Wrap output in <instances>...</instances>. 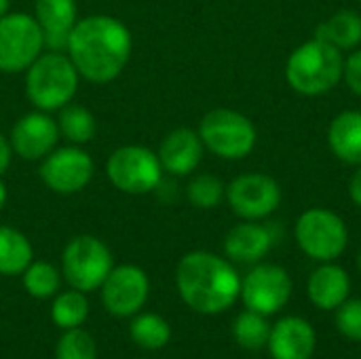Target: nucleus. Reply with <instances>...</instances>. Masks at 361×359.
Here are the masks:
<instances>
[{"mask_svg": "<svg viewBox=\"0 0 361 359\" xmlns=\"http://www.w3.org/2000/svg\"><path fill=\"white\" fill-rule=\"evenodd\" d=\"M355 267H357V271L361 273V250L357 252V258H355Z\"/></svg>", "mask_w": 361, "mask_h": 359, "instance_id": "obj_36", "label": "nucleus"}, {"mask_svg": "<svg viewBox=\"0 0 361 359\" xmlns=\"http://www.w3.org/2000/svg\"><path fill=\"white\" fill-rule=\"evenodd\" d=\"M336 328L345 339L361 343V298H347L336 309Z\"/></svg>", "mask_w": 361, "mask_h": 359, "instance_id": "obj_30", "label": "nucleus"}, {"mask_svg": "<svg viewBox=\"0 0 361 359\" xmlns=\"http://www.w3.org/2000/svg\"><path fill=\"white\" fill-rule=\"evenodd\" d=\"M351 294V277L349 273L334 264L322 262L307 281L309 300L322 311H336Z\"/></svg>", "mask_w": 361, "mask_h": 359, "instance_id": "obj_19", "label": "nucleus"}, {"mask_svg": "<svg viewBox=\"0 0 361 359\" xmlns=\"http://www.w3.org/2000/svg\"><path fill=\"white\" fill-rule=\"evenodd\" d=\"M317 336L313 326L302 317H283L271 328L269 351L273 359H311Z\"/></svg>", "mask_w": 361, "mask_h": 359, "instance_id": "obj_17", "label": "nucleus"}, {"mask_svg": "<svg viewBox=\"0 0 361 359\" xmlns=\"http://www.w3.org/2000/svg\"><path fill=\"white\" fill-rule=\"evenodd\" d=\"M298 248L317 262H334L349 245V229L345 220L326 207L305 209L294 226Z\"/></svg>", "mask_w": 361, "mask_h": 359, "instance_id": "obj_7", "label": "nucleus"}, {"mask_svg": "<svg viewBox=\"0 0 361 359\" xmlns=\"http://www.w3.org/2000/svg\"><path fill=\"white\" fill-rule=\"evenodd\" d=\"M34 260V248L30 239L13 229L0 224V275L15 277L21 275Z\"/></svg>", "mask_w": 361, "mask_h": 359, "instance_id": "obj_22", "label": "nucleus"}, {"mask_svg": "<svg viewBox=\"0 0 361 359\" xmlns=\"http://www.w3.org/2000/svg\"><path fill=\"white\" fill-rule=\"evenodd\" d=\"M279 182L262 171H247L226 184V203L241 220H267L281 205Z\"/></svg>", "mask_w": 361, "mask_h": 359, "instance_id": "obj_10", "label": "nucleus"}, {"mask_svg": "<svg viewBox=\"0 0 361 359\" xmlns=\"http://www.w3.org/2000/svg\"><path fill=\"white\" fill-rule=\"evenodd\" d=\"M233 336L241 349L260 351L269 343L271 326L264 315L254 313V311H243L233 324Z\"/></svg>", "mask_w": 361, "mask_h": 359, "instance_id": "obj_27", "label": "nucleus"}, {"mask_svg": "<svg viewBox=\"0 0 361 359\" xmlns=\"http://www.w3.org/2000/svg\"><path fill=\"white\" fill-rule=\"evenodd\" d=\"M343 80L347 83V87L351 89V93H355L357 97H361V47L353 49L345 57Z\"/></svg>", "mask_w": 361, "mask_h": 359, "instance_id": "obj_31", "label": "nucleus"}, {"mask_svg": "<svg viewBox=\"0 0 361 359\" xmlns=\"http://www.w3.org/2000/svg\"><path fill=\"white\" fill-rule=\"evenodd\" d=\"M44 51V36L34 15L17 11L0 17V72H25Z\"/></svg>", "mask_w": 361, "mask_h": 359, "instance_id": "obj_9", "label": "nucleus"}, {"mask_svg": "<svg viewBox=\"0 0 361 359\" xmlns=\"http://www.w3.org/2000/svg\"><path fill=\"white\" fill-rule=\"evenodd\" d=\"M349 197H351V201L361 207V165L360 167H355V171H353V176L349 178Z\"/></svg>", "mask_w": 361, "mask_h": 359, "instance_id": "obj_33", "label": "nucleus"}, {"mask_svg": "<svg viewBox=\"0 0 361 359\" xmlns=\"http://www.w3.org/2000/svg\"><path fill=\"white\" fill-rule=\"evenodd\" d=\"M357 2H360V4H361V0H357Z\"/></svg>", "mask_w": 361, "mask_h": 359, "instance_id": "obj_37", "label": "nucleus"}, {"mask_svg": "<svg viewBox=\"0 0 361 359\" xmlns=\"http://www.w3.org/2000/svg\"><path fill=\"white\" fill-rule=\"evenodd\" d=\"M15 152H13V146L8 142V135H4L0 131V176L6 174V169L11 167V161H13Z\"/></svg>", "mask_w": 361, "mask_h": 359, "instance_id": "obj_32", "label": "nucleus"}, {"mask_svg": "<svg viewBox=\"0 0 361 359\" xmlns=\"http://www.w3.org/2000/svg\"><path fill=\"white\" fill-rule=\"evenodd\" d=\"M292 290H294L292 277L283 267L258 262L241 279L239 298L243 300L247 311L267 317L279 313L290 303Z\"/></svg>", "mask_w": 361, "mask_h": 359, "instance_id": "obj_11", "label": "nucleus"}, {"mask_svg": "<svg viewBox=\"0 0 361 359\" xmlns=\"http://www.w3.org/2000/svg\"><path fill=\"white\" fill-rule=\"evenodd\" d=\"M328 146L345 165H361V110H343L328 125Z\"/></svg>", "mask_w": 361, "mask_h": 359, "instance_id": "obj_20", "label": "nucleus"}, {"mask_svg": "<svg viewBox=\"0 0 361 359\" xmlns=\"http://www.w3.org/2000/svg\"><path fill=\"white\" fill-rule=\"evenodd\" d=\"M157 154L165 174L173 178H186L199 169L205 154V146L197 129L178 127L161 140Z\"/></svg>", "mask_w": 361, "mask_h": 359, "instance_id": "obj_15", "label": "nucleus"}, {"mask_svg": "<svg viewBox=\"0 0 361 359\" xmlns=\"http://www.w3.org/2000/svg\"><path fill=\"white\" fill-rule=\"evenodd\" d=\"M80 74L63 51H42L25 70L23 87L27 102L42 112L68 106L78 91Z\"/></svg>", "mask_w": 361, "mask_h": 359, "instance_id": "obj_4", "label": "nucleus"}, {"mask_svg": "<svg viewBox=\"0 0 361 359\" xmlns=\"http://www.w3.org/2000/svg\"><path fill=\"white\" fill-rule=\"evenodd\" d=\"M159 154L140 144H125L110 152L106 161V176L110 184L133 197L150 195L163 180Z\"/></svg>", "mask_w": 361, "mask_h": 359, "instance_id": "obj_6", "label": "nucleus"}, {"mask_svg": "<svg viewBox=\"0 0 361 359\" xmlns=\"http://www.w3.org/2000/svg\"><path fill=\"white\" fill-rule=\"evenodd\" d=\"M102 303L114 317H133L146 305L150 281L144 269L135 264L114 267L102 284Z\"/></svg>", "mask_w": 361, "mask_h": 359, "instance_id": "obj_13", "label": "nucleus"}, {"mask_svg": "<svg viewBox=\"0 0 361 359\" xmlns=\"http://www.w3.org/2000/svg\"><path fill=\"white\" fill-rule=\"evenodd\" d=\"M180 298L201 315H218L235 305L241 277L228 258L214 252H188L176 269Z\"/></svg>", "mask_w": 361, "mask_h": 359, "instance_id": "obj_2", "label": "nucleus"}, {"mask_svg": "<svg viewBox=\"0 0 361 359\" xmlns=\"http://www.w3.org/2000/svg\"><path fill=\"white\" fill-rule=\"evenodd\" d=\"M38 176L51 193L76 195L93 180L95 161L80 146L68 144L51 150L40 161Z\"/></svg>", "mask_w": 361, "mask_h": 359, "instance_id": "obj_12", "label": "nucleus"}, {"mask_svg": "<svg viewBox=\"0 0 361 359\" xmlns=\"http://www.w3.org/2000/svg\"><path fill=\"white\" fill-rule=\"evenodd\" d=\"M114 269L112 252L93 235L72 237L61 252V275L70 288L85 294L95 292Z\"/></svg>", "mask_w": 361, "mask_h": 359, "instance_id": "obj_8", "label": "nucleus"}, {"mask_svg": "<svg viewBox=\"0 0 361 359\" xmlns=\"http://www.w3.org/2000/svg\"><path fill=\"white\" fill-rule=\"evenodd\" d=\"M133 36L129 28L112 15H87L70 32L66 53L80 78L106 85L121 76L131 59Z\"/></svg>", "mask_w": 361, "mask_h": 359, "instance_id": "obj_1", "label": "nucleus"}, {"mask_svg": "<svg viewBox=\"0 0 361 359\" xmlns=\"http://www.w3.org/2000/svg\"><path fill=\"white\" fill-rule=\"evenodd\" d=\"M275 233L260 220H243L235 224L224 237V254L237 264H258L271 252Z\"/></svg>", "mask_w": 361, "mask_h": 359, "instance_id": "obj_16", "label": "nucleus"}, {"mask_svg": "<svg viewBox=\"0 0 361 359\" xmlns=\"http://www.w3.org/2000/svg\"><path fill=\"white\" fill-rule=\"evenodd\" d=\"M345 53L332 44L311 38L298 44L286 61V80L305 97H319L343 83Z\"/></svg>", "mask_w": 361, "mask_h": 359, "instance_id": "obj_3", "label": "nucleus"}, {"mask_svg": "<svg viewBox=\"0 0 361 359\" xmlns=\"http://www.w3.org/2000/svg\"><path fill=\"white\" fill-rule=\"evenodd\" d=\"M197 131L205 150L224 161H241L250 157L258 144V131L252 118L231 108L209 110Z\"/></svg>", "mask_w": 361, "mask_h": 359, "instance_id": "obj_5", "label": "nucleus"}, {"mask_svg": "<svg viewBox=\"0 0 361 359\" xmlns=\"http://www.w3.org/2000/svg\"><path fill=\"white\" fill-rule=\"evenodd\" d=\"M21 275H23V288L32 298L47 300L59 292L61 273L57 271V267H53L47 260H32Z\"/></svg>", "mask_w": 361, "mask_h": 359, "instance_id": "obj_26", "label": "nucleus"}, {"mask_svg": "<svg viewBox=\"0 0 361 359\" xmlns=\"http://www.w3.org/2000/svg\"><path fill=\"white\" fill-rule=\"evenodd\" d=\"M87 315H89V300H87L85 292L72 288L53 298L51 320L57 328H61V330L80 328L87 322Z\"/></svg>", "mask_w": 361, "mask_h": 359, "instance_id": "obj_25", "label": "nucleus"}, {"mask_svg": "<svg viewBox=\"0 0 361 359\" xmlns=\"http://www.w3.org/2000/svg\"><path fill=\"white\" fill-rule=\"evenodd\" d=\"M55 359H97L95 339L82 328L63 330L55 347Z\"/></svg>", "mask_w": 361, "mask_h": 359, "instance_id": "obj_29", "label": "nucleus"}, {"mask_svg": "<svg viewBox=\"0 0 361 359\" xmlns=\"http://www.w3.org/2000/svg\"><path fill=\"white\" fill-rule=\"evenodd\" d=\"M131 341L144 351H159L171 341V326L157 313H137L129 326Z\"/></svg>", "mask_w": 361, "mask_h": 359, "instance_id": "obj_24", "label": "nucleus"}, {"mask_svg": "<svg viewBox=\"0 0 361 359\" xmlns=\"http://www.w3.org/2000/svg\"><path fill=\"white\" fill-rule=\"evenodd\" d=\"M186 199L197 209H214L226 199V184L214 174H197L186 186Z\"/></svg>", "mask_w": 361, "mask_h": 359, "instance_id": "obj_28", "label": "nucleus"}, {"mask_svg": "<svg viewBox=\"0 0 361 359\" xmlns=\"http://www.w3.org/2000/svg\"><path fill=\"white\" fill-rule=\"evenodd\" d=\"M34 19L42 30L44 49L66 51L70 32L78 21L76 0H36Z\"/></svg>", "mask_w": 361, "mask_h": 359, "instance_id": "obj_18", "label": "nucleus"}, {"mask_svg": "<svg viewBox=\"0 0 361 359\" xmlns=\"http://www.w3.org/2000/svg\"><path fill=\"white\" fill-rule=\"evenodd\" d=\"M8 6H11V0H0V17L8 13Z\"/></svg>", "mask_w": 361, "mask_h": 359, "instance_id": "obj_35", "label": "nucleus"}, {"mask_svg": "<svg viewBox=\"0 0 361 359\" xmlns=\"http://www.w3.org/2000/svg\"><path fill=\"white\" fill-rule=\"evenodd\" d=\"M59 138L61 135L57 118H53L51 112H42L36 108L23 114L8 133L15 157L23 161H42L51 150L57 148Z\"/></svg>", "mask_w": 361, "mask_h": 359, "instance_id": "obj_14", "label": "nucleus"}, {"mask_svg": "<svg viewBox=\"0 0 361 359\" xmlns=\"http://www.w3.org/2000/svg\"><path fill=\"white\" fill-rule=\"evenodd\" d=\"M315 38L338 51H353L361 44V15L353 8H341L315 28Z\"/></svg>", "mask_w": 361, "mask_h": 359, "instance_id": "obj_21", "label": "nucleus"}, {"mask_svg": "<svg viewBox=\"0 0 361 359\" xmlns=\"http://www.w3.org/2000/svg\"><path fill=\"white\" fill-rule=\"evenodd\" d=\"M57 127H59V135L66 138L74 146L89 144L97 133V121H95L93 112L89 108L72 104V102L59 110Z\"/></svg>", "mask_w": 361, "mask_h": 359, "instance_id": "obj_23", "label": "nucleus"}, {"mask_svg": "<svg viewBox=\"0 0 361 359\" xmlns=\"http://www.w3.org/2000/svg\"><path fill=\"white\" fill-rule=\"evenodd\" d=\"M6 199H8V190H6V184H4V180L0 176V209L6 205Z\"/></svg>", "mask_w": 361, "mask_h": 359, "instance_id": "obj_34", "label": "nucleus"}]
</instances>
